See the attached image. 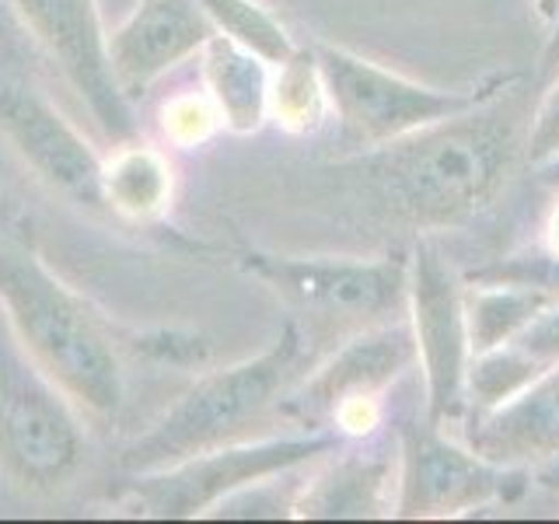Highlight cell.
<instances>
[{"mask_svg": "<svg viewBox=\"0 0 559 524\" xmlns=\"http://www.w3.org/2000/svg\"><path fill=\"white\" fill-rule=\"evenodd\" d=\"M0 308L17 346L74 406L98 416L122 406L116 349L92 308L8 231H0Z\"/></svg>", "mask_w": 559, "mask_h": 524, "instance_id": "cell-2", "label": "cell"}, {"mask_svg": "<svg viewBox=\"0 0 559 524\" xmlns=\"http://www.w3.org/2000/svg\"><path fill=\"white\" fill-rule=\"evenodd\" d=\"M217 127H221V116L206 92L179 95L162 109V130L171 144H179V147H200L203 140L214 136Z\"/></svg>", "mask_w": 559, "mask_h": 524, "instance_id": "cell-23", "label": "cell"}, {"mask_svg": "<svg viewBox=\"0 0 559 524\" xmlns=\"http://www.w3.org/2000/svg\"><path fill=\"white\" fill-rule=\"evenodd\" d=\"M329 92L314 49H294V57L276 63L270 78V116L287 133H314L329 116Z\"/></svg>", "mask_w": 559, "mask_h": 524, "instance_id": "cell-19", "label": "cell"}, {"mask_svg": "<svg viewBox=\"0 0 559 524\" xmlns=\"http://www.w3.org/2000/svg\"><path fill=\"white\" fill-rule=\"evenodd\" d=\"M314 60L322 67L329 105L336 109L343 136L357 151H371L399 140L430 122H441L465 112L483 95L437 92L402 74H392L371 60L340 46H314Z\"/></svg>", "mask_w": 559, "mask_h": 524, "instance_id": "cell-7", "label": "cell"}, {"mask_svg": "<svg viewBox=\"0 0 559 524\" xmlns=\"http://www.w3.org/2000/svg\"><path fill=\"white\" fill-rule=\"evenodd\" d=\"M203 87L221 116V127L238 136L259 133L270 119V63L259 52L214 32L200 49Z\"/></svg>", "mask_w": 559, "mask_h": 524, "instance_id": "cell-16", "label": "cell"}, {"mask_svg": "<svg viewBox=\"0 0 559 524\" xmlns=\"http://www.w3.org/2000/svg\"><path fill=\"white\" fill-rule=\"evenodd\" d=\"M329 424L340 427L343 433H354V437L374 433V427L381 424V395H357V398L340 402Z\"/></svg>", "mask_w": 559, "mask_h": 524, "instance_id": "cell-26", "label": "cell"}, {"mask_svg": "<svg viewBox=\"0 0 559 524\" xmlns=\"http://www.w3.org/2000/svg\"><path fill=\"white\" fill-rule=\"evenodd\" d=\"M521 468L486 462L468 444H454L424 416L406 424L399 444V517H454L489 503Z\"/></svg>", "mask_w": 559, "mask_h": 524, "instance_id": "cell-10", "label": "cell"}, {"mask_svg": "<svg viewBox=\"0 0 559 524\" xmlns=\"http://www.w3.org/2000/svg\"><path fill=\"white\" fill-rule=\"evenodd\" d=\"M409 329L416 340V364L424 374V409L433 427L454 424L465 406V378L472 364L465 287L448 255L433 241H416L409 259L406 294Z\"/></svg>", "mask_w": 559, "mask_h": 524, "instance_id": "cell-8", "label": "cell"}, {"mask_svg": "<svg viewBox=\"0 0 559 524\" xmlns=\"http://www.w3.org/2000/svg\"><path fill=\"white\" fill-rule=\"evenodd\" d=\"M336 433L224 444L214 451L192 454V458L175 462L168 468L136 472L133 483L122 489V507L136 517H203L221 500L238 493V489L319 462L336 451Z\"/></svg>", "mask_w": 559, "mask_h": 524, "instance_id": "cell-5", "label": "cell"}, {"mask_svg": "<svg viewBox=\"0 0 559 524\" xmlns=\"http://www.w3.org/2000/svg\"><path fill=\"white\" fill-rule=\"evenodd\" d=\"M70 406L28 354L0 343V465L17 483L49 489L74 476L84 437Z\"/></svg>", "mask_w": 559, "mask_h": 524, "instance_id": "cell-6", "label": "cell"}, {"mask_svg": "<svg viewBox=\"0 0 559 524\" xmlns=\"http://www.w3.org/2000/svg\"><path fill=\"white\" fill-rule=\"evenodd\" d=\"M546 249H549L552 255H559V203L552 206V214H549V221H546Z\"/></svg>", "mask_w": 559, "mask_h": 524, "instance_id": "cell-28", "label": "cell"}, {"mask_svg": "<svg viewBox=\"0 0 559 524\" xmlns=\"http://www.w3.org/2000/svg\"><path fill=\"white\" fill-rule=\"evenodd\" d=\"M241 266L290 301L314 329L332 332L374 329L395 319L406 308L409 294V262L389 259H354V255H266L245 252Z\"/></svg>", "mask_w": 559, "mask_h": 524, "instance_id": "cell-4", "label": "cell"}, {"mask_svg": "<svg viewBox=\"0 0 559 524\" xmlns=\"http://www.w3.org/2000/svg\"><path fill=\"white\" fill-rule=\"evenodd\" d=\"M416 364V340L409 325L384 322L346 336V343L332 354L314 374L280 402L297 424H329L340 402L357 395H381L389 384Z\"/></svg>", "mask_w": 559, "mask_h": 524, "instance_id": "cell-12", "label": "cell"}, {"mask_svg": "<svg viewBox=\"0 0 559 524\" xmlns=\"http://www.w3.org/2000/svg\"><path fill=\"white\" fill-rule=\"evenodd\" d=\"M559 74V14L552 22V32H549V43L542 49V63H538V81L546 84Z\"/></svg>", "mask_w": 559, "mask_h": 524, "instance_id": "cell-27", "label": "cell"}, {"mask_svg": "<svg viewBox=\"0 0 559 524\" xmlns=\"http://www.w3.org/2000/svg\"><path fill=\"white\" fill-rule=\"evenodd\" d=\"M556 301L521 284H472L465 287V322L472 354L514 343L542 311Z\"/></svg>", "mask_w": 559, "mask_h": 524, "instance_id": "cell-18", "label": "cell"}, {"mask_svg": "<svg viewBox=\"0 0 559 524\" xmlns=\"http://www.w3.org/2000/svg\"><path fill=\"white\" fill-rule=\"evenodd\" d=\"M0 133L43 182L78 203H102V157L32 84L0 78Z\"/></svg>", "mask_w": 559, "mask_h": 524, "instance_id": "cell-11", "label": "cell"}, {"mask_svg": "<svg viewBox=\"0 0 559 524\" xmlns=\"http://www.w3.org/2000/svg\"><path fill=\"white\" fill-rule=\"evenodd\" d=\"M171 189L175 175L168 157L151 144L127 140L109 162H102V203H109L122 217H157L168 206Z\"/></svg>", "mask_w": 559, "mask_h": 524, "instance_id": "cell-17", "label": "cell"}, {"mask_svg": "<svg viewBox=\"0 0 559 524\" xmlns=\"http://www.w3.org/2000/svg\"><path fill=\"white\" fill-rule=\"evenodd\" d=\"M399 454L349 451L301 486L294 517H381L395 514Z\"/></svg>", "mask_w": 559, "mask_h": 524, "instance_id": "cell-15", "label": "cell"}, {"mask_svg": "<svg viewBox=\"0 0 559 524\" xmlns=\"http://www.w3.org/2000/svg\"><path fill=\"white\" fill-rule=\"evenodd\" d=\"M301 360L305 336L297 322H287L259 357L210 371L182 392L162 419H154L147 433L122 448L119 465L130 472H154L186 462L192 454L235 444L245 430L259 424L262 413L284 398L294 367Z\"/></svg>", "mask_w": 559, "mask_h": 524, "instance_id": "cell-3", "label": "cell"}, {"mask_svg": "<svg viewBox=\"0 0 559 524\" xmlns=\"http://www.w3.org/2000/svg\"><path fill=\"white\" fill-rule=\"evenodd\" d=\"M559 157V74L546 81L535 112L528 116V133H524V162L532 168L549 165Z\"/></svg>", "mask_w": 559, "mask_h": 524, "instance_id": "cell-24", "label": "cell"}, {"mask_svg": "<svg viewBox=\"0 0 559 524\" xmlns=\"http://www.w3.org/2000/svg\"><path fill=\"white\" fill-rule=\"evenodd\" d=\"M532 4H535V11H538V17H542V22H556V14H559V0H532Z\"/></svg>", "mask_w": 559, "mask_h": 524, "instance_id": "cell-30", "label": "cell"}, {"mask_svg": "<svg viewBox=\"0 0 559 524\" xmlns=\"http://www.w3.org/2000/svg\"><path fill=\"white\" fill-rule=\"evenodd\" d=\"M546 367L549 364L532 357L521 343H503L493 349H483V354H472L468 378H465V398L479 413L500 409L528 389Z\"/></svg>", "mask_w": 559, "mask_h": 524, "instance_id": "cell-20", "label": "cell"}, {"mask_svg": "<svg viewBox=\"0 0 559 524\" xmlns=\"http://www.w3.org/2000/svg\"><path fill=\"white\" fill-rule=\"evenodd\" d=\"M14 8L35 39L57 60L102 133L119 140V144L133 140L136 122L130 112V98L122 95V87L112 78L98 0H14Z\"/></svg>", "mask_w": 559, "mask_h": 524, "instance_id": "cell-9", "label": "cell"}, {"mask_svg": "<svg viewBox=\"0 0 559 524\" xmlns=\"http://www.w3.org/2000/svg\"><path fill=\"white\" fill-rule=\"evenodd\" d=\"M214 22L197 0H140L112 35H105L112 78L122 95H144L214 35Z\"/></svg>", "mask_w": 559, "mask_h": 524, "instance_id": "cell-13", "label": "cell"}, {"mask_svg": "<svg viewBox=\"0 0 559 524\" xmlns=\"http://www.w3.org/2000/svg\"><path fill=\"white\" fill-rule=\"evenodd\" d=\"M514 343H521L542 364H559V305L542 311Z\"/></svg>", "mask_w": 559, "mask_h": 524, "instance_id": "cell-25", "label": "cell"}, {"mask_svg": "<svg viewBox=\"0 0 559 524\" xmlns=\"http://www.w3.org/2000/svg\"><path fill=\"white\" fill-rule=\"evenodd\" d=\"M465 444L507 468L559 462V364H549L507 406L479 413Z\"/></svg>", "mask_w": 559, "mask_h": 524, "instance_id": "cell-14", "label": "cell"}, {"mask_svg": "<svg viewBox=\"0 0 559 524\" xmlns=\"http://www.w3.org/2000/svg\"><path fill=\"white\" fill-rule=\"evenodd\" d=\"M472 284H521V287H532L538 294L552 297L559 305V255L546 249V252H524V255L500 259L493 266H486L472 276Z\"/></svg>", "mask_w": 559, "mask_h": 524, "instance_id": "cell-22", "label": "cell"}, {"mask_svg": "<svg viewBox=\"0 0 559 524\" xmlns=\"http://www.w3.org/2000/svg\"><path fill=\"white\" fill-rule=\"evenodd\" d=\"M535 171H538V182L559 189V157H556V162H549V165H538Z\"/></svg>", "mask_w": 559, "mask_h": 524, "instance_id": "cell-29", "label": "cell"}, {"mask_svg": "<svg viewBox=\"0 0 559 524\" xmlns=\"http://www.w3.org/2000/svg\"><path fill=\"white\" fill-rule=\"evenodd\" d=\"M528 116V92L503 84L459 116L360 151L332 175L364 217L448 231L500 200L524 157Z\"/></svg>", "mask_w": 559, "mask_h": 524, "instance_id": "cell-1", "label": "cell"}, {"mask_svg": "<svg viewBox=\"0 0 559 524\" xmlns=\"http://www.w3.org/2000/svg\"><path fill=\"white\" fill-rule=\"evenodd\" d=\"M197 4L206 11V17L214 22L221 35L259 52L270 67L294 57L297 46L287 35V28L280 25L266 8L255 4V0H197Z\"/></svg>", "mask_w": 559, "mask_h": 524, "instance_id": "cell-21", "label": "cell"}]
</instances>
